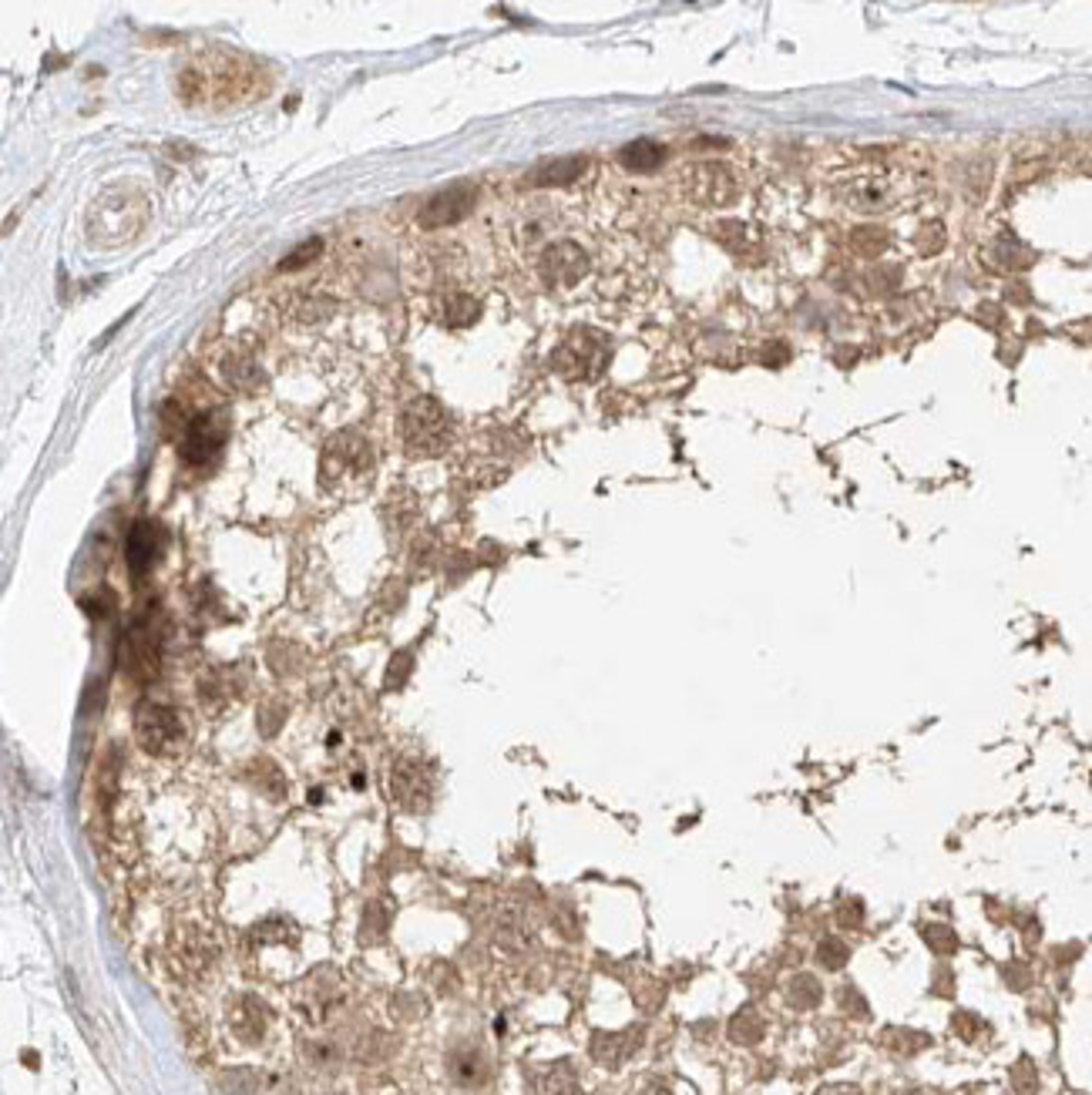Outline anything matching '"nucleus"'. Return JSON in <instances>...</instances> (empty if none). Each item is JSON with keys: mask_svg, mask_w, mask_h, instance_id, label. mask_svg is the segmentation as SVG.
Segmentation results:
<instances>
[{"mask_svg": "<svg viewBox=\"0 0 1092 1095\" xmlns=\"http://www.w3.org/2000/svg\"><path fill=\"white\" fill-rule=\"evenodd\" d=\"M602 360H606V354L598 349V343H589V333L586 340H568L559 354H555V366H559V374L565 377H592L598 374Z\"/></svg>", "mask_w": 1092, "mask_h": 1095, "instance_id": "nucleus-11", "label": "nucleus"}, {"mask_svg": "<svg viewBox=\"0 0 1092 1095\" xmlns=\"http://www.w3.org/2000/svg\"><path fill=\"white\" fill-rule=\"evenodd\" d=\"M370 474H374V448H370V440L363 434L343 431L323 448L319 478L330 491L357 495L360 487L370 484Z\"/></svg>", "mask_w": 1092, "mask_h": 1095, "instance_id": "nucleus-2", "label": "nucleus"}, {"mask_svg": "<svg viewBox=\"0 0 1092 1095\" xmlns=\"http://www.w3.org/2000/svg\"><path fill=\"white\" fill-rule=\"evenodd\" d=\"M662 158H666V148L656 145V142H649V138H639V142L633 145H625L619 152V161L625 169H633V172H653L662 166Z\"/></svg>", "mask_w": 1092, "mask_h": 1095, "instance_id": "nucleus-15", "label": "nucleus"}, {"mask_svg": "<svg viewBox=\"0 0 1092 1095\" xmlns=\"http://www.w3.org/2000/svg\"><path fill=\"white\" fill-rule=\"evenodd\" d=\"M401 434L410 454L437 457L451 444V417L434 397H417L401 417Z\"/></svg>", "mask_w": 1092, "mask_h": 1095, "instance_id": "nucleus-3", "label": "nucleus"}, {"mask_svg": "<svg viewBox=\"0 0 1092 1095\" xmlns=\"http://www.w3.org/2000/svg\"><path fill=\"white\" fill-rule=\"evenodd\" d=\"M135 736L149 753H178L185 747V719L161 703H145L135 716Z\"/></svg>", "mask_w": 1092, "mask_h": 1095, "instance_id": "nucleus-5", "label": "nucleus"}, {"mask_svg": "<svg viewBox=\"0 0 1092 1095\" xmlns=\"http://www.w3.org/2000/svg\"><path fill=\"white\" fill-rule=\"evenodd\" d=\"M440 316L451 330H461V326H471L481 316V302L471 293H448L440 302Z\"/></svg>", "mask_w": 1092, "mask_h": 1095, "instance_id": "nucleus-16", "label": "nucleus"}, {"mask_svg": "<svg viewBox=\"0 0 1092 1095\" xmlns=\"http://www.w3.org/2000/svg\"><path fill=\"white\" fill-rule=\"evenodd\" d=\"M225 380L236 390H252L255 380H260V370H255V363L249 357H229L225 360Z\"/></svg>", "mask_w": 1092, "mask_h": 1095, "instance_id": "nucleus-17", "label": "nucleus"}, {"mask_svg": "<svg viewBox=\"0 0 1092 1095\" xmlns=\"http://www.w3.org/2000/svg\"><path fill=\"white\" fill-rule=\"evenodd\" d=\"M847 954H851V951H847L838 938H827V941L821 944V961H824L830 971L844 968V965H847Z\"/></svg>", "mask_w": 1092, "mask_h": 1095, "instance_id": "nucleus-21", "label": "nucleus"}, {"mask_svg": "<svg viewBox=\"0 0 1092 1095\" xmlns=\"http://www.w3.org/2000/svg\"><path fill=\"white\" fill-rule=\"evenodd\" d=\"M225 434H229V424H225V413H219V410H205V413L189 417L182 427V440H178L182 460H189V464L213 460L216 451L225 444Z\"/></svg>", "mask_w": 1092, "mask_h": 1095, "instance_id": "nucleus-6", "label": "nucleus"}, {"mask_svg": "<svg viewBox=\"0 0 1092 1095\" xmlns=\"http://www.w3.org/2000/svg\"><path fill=\"white\" fill-rule=\"evenodd\" d=\"M589 169V161L582 155H568V158H548L542 161L539 169H534L528 178L531 185H568L575 182L578 175H582Z\"/></svg>", "mask_w": 1092, "mask_h": 1095, "instance_id": "nucleus-14", "label": "nucleus"}, {"mask_svg": "<svg viewBox=\"0 0 1092 1095\" xmlns=\"http://www.w3.org/2000/svg\"><path fill=\"white\" fill-rule=\"evenodd\" d=\"M125 554H128V568H131L135 575L149 572L152 562H155V554H158V528L149 525V521H138V525L128 531Z\"/></svg>", "mask_w": 1092, "mask_h": 1095, "instance_id": "nucleus-13", "label": "nucleus"}, {"mask_svg": "<svg viewBox=\"0 0 1092 1095\" xmlns=\"http://www.w3.org/2000/svg\"><path fill=\"white\" fill-rule=\"evenodd\" d=\"M229 1029H232V1035H236V1042H243V1045H263L266 1029H269L266 1005L255 998H243L239 1005L229 1012Z\"/></svg>", "mask_w": 1092, "mask_h": 1095, "instance_id": "nucleus-10", "label": "nucleus"}, {"mask_svg": "<svg viewBox=\"0 0 1092 1095\" xmlns=\"http://www.w3.org/2000/svg\"><path fill=\"white\" fill-rule=\"evenodd\" d=\"M589 269V255L575 243H555L542 255V276L551 286H575Z\"/></svg>", "mask_w": 1092, "mask_h": 1095, "instance_id": "nucleus-8", "label": "nucleus"}, {"mask_svg": "<svg viewBox=\"0 0 1092 1095\" xmlns=\"http://www.w3.org/2000/svg\"><path fill=\"white\" fill-rule=\"evenodd\" d=\"M821 1095H861V1089H854V1085H830Z\"/></svg>", "mask_w": 1092, "mask_h": 1095, "instance_id": "nucleus-22", "label": "nucleus"}, {"mask_svg": "<svg viewBox=\"0 0 1092 1095\" xmlns=\"http://www.w3.org/2000/svg\"><path fill=\"white\" fill-rule=\"evenodd\" d=\"M794 1001H797V1008H813L821 1001V985L813 982L810 974H800L794 982Z\"/></svg>", "mask_w": 1092, "mask_h": 1095, "instance_id": "nucleus-20", "label": "nucleus"}, {"mask_svg": "<svg viewBox=\"0 0 1092 1095\" xmlns=\"http://www.w3.org/2000/svg\"><path fill=\"white\" fill-rule=\"evenodd\" d=\"M542 1095H578V1085H575L572 1068H568V1065L551 1068L548 1076H545V1082H542Z\"/></svg>", "mask_w": 1092, "mask_h": 1095, "instance_id": "nucleus-18", "label": "nucleus"}, {"mask_svg": "<svg viewBox=\"0 0 1092 1095\" xmlns=\"http://www.w3.org/2000/svg\"><path fill=\"white\" fill-rule=\"evenodd\" d=\"M323 252V243L319 239H307L303 246H299V249H293L290 255H286V260H283V269L286 272H296V269H303V266H310L313 260H316V255Z\"/></svg>", "mask_w": 1092, "mask_h": 1095, "instance_id": "nucleus-19", "label": "nucleus"}, {"mask_svg": "<svg viewBox=\"0 0 1092 1095\" xmlns=\"http://www.w3.org/2000/svg\"><path fill=\"white\" fill-rule=\"evenodd\" d=\"M255 67L229 51H208L182 72V95L192 101H239L255 81Z\"/></svg>", "mask_w": 1092, "mask_h": 1095, "instance_id": "nucleus-1", "label": "nucleus"}, {"mask_svg": "<svg viewBox=\"0 0 1092 1095\" xmlns=\"http://www.w3.org/2000/svg\"><path fill=\"white\" fill-rule=\"evenodd\" d=\"M145 219H149V205L142 195L128 192V189H114L102 202H95V213H91V232H105L108 222H114L108 243H122V239H131L135 232H142Z\"/></svg>", "mask_w": 1092, "mask_h": 1095, "instance_id": "nucleus-4", "label": "nucleus"}, {"mask_svg": "<svg viewBox=\"0 0 1092 1095\" xmlns=\"http://www.w3.org/2000/svg\"><path fill=\"white\" fill-rule=\"evenodd\" d=\"M478 202V189L471 182H457L451 185V189H440L437 195H431L424 205H421V216H417V225H421L424 232L431 229H448L461 219H468L471 216V208Z\"/></svg>", "mask_w": 1092, "mask_h": 1095, "instance_id": "nucleus-7", "label": "nucleus"}, {"mask_svg": "<svg viewBox=\"0 0 1092 1095\" xmlns=\"http://www.w3.org/2000/svg\"><path fill=\"white\" fill-rule=\"evenodd\" d=\"M692 199L696 202H703V205H723L733 199V178L727 169H719V166H700L692 172Z\"/></svg>", "mask_w": 1092, "mask_h": 1095, "instance_id": "nucleus-12", "label": "nucleus"}, {"mask_svg": "<svg viewBox=\"0 0 1092 1095\" xmlns=\"http://www.w3.org/2000/svg\"><path fill=\"white\" fill-rule=\"evenodd\" d=\"M390 794L397 797V803H404L407 810H421V807H427L431 780L414 760H404L390 770Z\"/></svg>", "mask_w": 1092, "mask_h": 1095, "instance_id": "nucleus-9", "label": "nucleus"}]
</instances>
